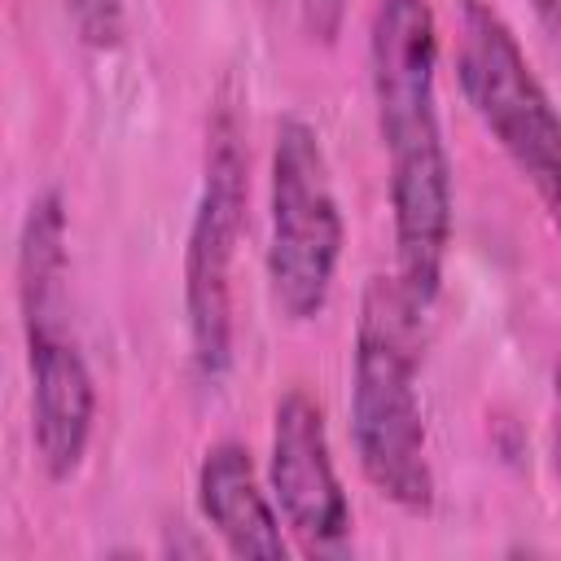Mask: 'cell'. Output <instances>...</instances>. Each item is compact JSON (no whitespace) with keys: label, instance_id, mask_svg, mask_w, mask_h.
Masks as SVG:
<instances>
[{"label":"cell","instance_id":"6da1fadb","mask_svg":"<svg viewBox=\"0 0 561 561\" xmlns=\"http://www.w3.org/2000/svg\"><path fill=\"white\" fill-rule=\"evenodd\" d=\"M438 18L430 0H377L368 18V96L386 153L394 276L430 316L451 250L456 184L438 110Z\"/></svg>","mask_w":561,"mask_h":561},{"label":"cell","instance_id":"7a4b0ae2","mask_svg":"<svg viewBox=\"0 0 561 561\" xmlns=\"http://www.w3.org/2000/svg\"><path fill=\"white\" fill-rule=\"evenodd\" d=\"M18 311L31 381V447L48 482L83 469L96 430V381L70 324V219L66 197H31L18 232Z\"/></svg>","mask_w":561,"mask_h":561},{"label":"cell","instance_id":"3957f363","mask_svg":"<svg viewBox=\"0 0 561 561\" xmlns=\"http://www.w3.org/2000/svg\"><path fill=\"white\" fill-rule=\"evenodd\" d=\"M425 311L399 276H368L351 346V447L364 482L403 513L434 508L430 434L416 394Z\"/></svg>","mask_w":561,"mask_h":561},{"label":"cell","instance_id":"277c9868","mask_svg":"<svg viewBox=\"0 0 561 561\" xmlns=\"http://www.w3.org/2000/svg\"><path fill=\"white\" fill-rule=\"evenodd\" d=\"M456 79L473 118L535 188L561 237V110L539 83L517 31L486 0H460L456 9Z\"/></svg>","mask_w":561,"mask_h":561},{"label":"cell","instance_id":"5b68a950","mask_svg":"<svg viewBox=\"0 0 561 561\" xmlns=\"http://www.w3.org/2000/svg\"><path fill=\"white\" fill-rule=\"evenodd\" d=\"M342 245L346 219L320 131L307 118L285 114L267 167V294L285 320L302 324L324 311Z\"/></svg>","mask_w":561,"mask_h":561},{"label":"cell","instance_id":"8992f818","mask_svg":"<svg viewBox=\"0 0 561 561\" xmlns=\"http://www.w3.org/2000/svg\"><path fill=\"white\" fill-rule=\"evenodd\" d=\"M245 140L232 105L206 127L202 188L184 241V324L188 359L202 386H219L232 368V259L245 228Z\"/></svg>","mask_w":561,"mask_h":561},{"label":"cell","instance_id":"52a82bcc","mask_svg":"<svg viewBox=\"0 0 561 561\" xmlns=\"http://www.w3.org/2000/svg\"><path fill=\"white\" fill-rule=\"evenodd\" d=\"M267 491L307 557H346L355 548V513L333 465L324 412L298 386L272 408Z\"/></svg>","mask_w":561,"mask_h":561},{"label":"cell","instance_id":"ba28073f","mask_svg":"<svg viewBox=\"0 0 561 561\" xmlns=\"http://www.w3.org/2000/svg\"><path fill=\"white\" fill-rule=\"evenodd\" d=\"M197 513L219 535L232 557L285 561L289 543L280 535V508L263 486L254 456L237 438H219L202 451L197 465Z\"/></svg>","mask_w":561,"mask_h":561},{"label":"cell","instance_id":"9c48e42d","mask_svg":"<svg viewBox=\"0 0 561 561\" xmlns=\"http://www.w3.org/2000/svg\"><path fill=\"white\" fill-rule=\"evenodd\" d=\"M66 18L79 44L96 53H114L127 35V4L123 0H66Z\"/></svg>","mask_w":561,"mask_h":561},{"label":"cell","instance_id":"30bf717a","mask_svg":"<svg viewBox=\"0 0 561 561\" xmlns=\"http://www.w3.org/2000/svg\"><path fill=\"white\" fill-rule=\"evenodd\" d=\"M302 31L320 44H337L342 22H346V0H298Z\"/></svg>","mask_w":561,"mask_h":561},{"label":"cell","instance_id":"8fae6325","mask_svg":"<svg viewBox=\"0 0 561 561\" xmlns=\"http://www.w3.org/2000/svg\"><path fill=\"white\" fill-rule=\"evenodd\" d=\"M552 465L561 478V364L552 368Z\"/></svg>","mask_w":561,"mask_h":561}]
</instances>
